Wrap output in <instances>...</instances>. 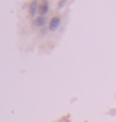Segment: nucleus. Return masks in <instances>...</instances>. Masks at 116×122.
I'll use <instances>...</instances> for the list:
<instances>
[{"mask_svg":"<svg viewBox=\"0 0 116 122\" xmlns=\"http://www.w3.org/2000/svg\"><path fill=\"white\" fill-rule=\"evenodd\" d=\"M46 24V16H37V18L34 20V25L41 27Z\"/></svg>","mask_w":116,"mask_h":122,"instance_id":"obj_4","label":"nucleus"},{"mask_svg":"<svg viewBox=\"0 0 116 122\" xmlns=\"http://www.w3.org/2000/svg\"><path fill=\"white\" fill-rule=\"evenodd\" d=\"M66 1H68V0H61V1L59 3V9H63V8H64V5L66 4Z\"/></svg>","mask_w":116,"mask_h":122,"instance_id":"obj_5","label":"nucleus"},{"mask_svg":"<svg viewBox=\"0 0 116 122\" xmlns=\"http://www.w3.org/2000/svg\"><path fill=\"white\" fill-rule=\"evenodd\" d=\"M47 10H49V3L47 1L41 3L40 5H39V10H37L39 16H45V14L47 13Z\"/></svg>","mask_w":116,"mask_h":122,"instance_id":"obj_2","label":"nucleus"},{"mask_svg":"<svg viewBox=\"0 0 116 122\" xmlns=\"http://www.w3.org/2000/svg\"><path fill=\"white\" fill-rule=\"evenodd\" d=\"M60 23H61V20H60L59 16H54V18L50 20V24H49V29H50L51 31H55L59 29L60 26Z\"/></svg>","mask_w":116,"mask_h":122,"instance_id":"obj_1","label":"nucleus"},{"mask_svg":"<svg viewBox=\"0 0 116 122\" xmlns=\"http://www.w3.org/2000/svg\"><path fill=\"white\" fill-rule=\"evenodd\" d=\"M39 10V4H37V1H31V4H30V6H29V14L31 15V16H34L35 14H36V11Z\"/></svg>","mask_w":116,"mask_h":122,"instance_id":"obj_3","label":"nucleus"}]
</instances>
